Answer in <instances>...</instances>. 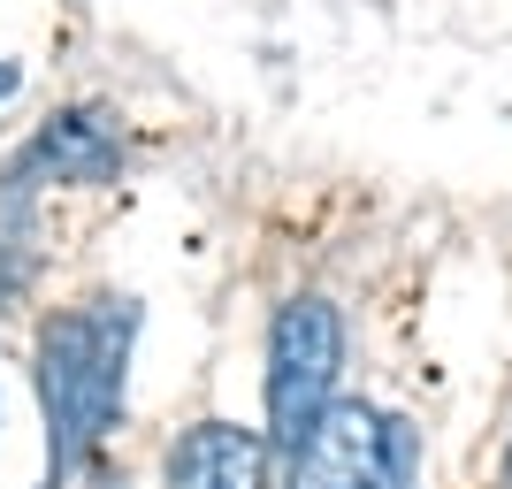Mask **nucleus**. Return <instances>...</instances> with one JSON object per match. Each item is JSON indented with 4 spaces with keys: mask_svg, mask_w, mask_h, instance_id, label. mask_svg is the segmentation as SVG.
Listing matches in <instances>:
<instances>
[{
    "mask_svg": "<svg viewBox=\"0 0 512 489\" xmlns=\"http://www.w3.org/2000/svg\"><path fill=\"white\" fill-rule=\"evenodd\" d=\"M130 337L138 306L130 298H92L69 306L39 329V405H46V489L85 467L100 436L123 413V375H130Z\"/></svg>",
    "mask_w": 512,
    "mask_h": 489,
    "instance_id": "nucleus-1",
    "label": "nucleus"
},
{
    "mask_svg": "<svg viewBox=\"0 0 512 489\" xmlns=\"http://www.w3.org/2000/svg\"><path fill=\"white\" fill-rule=\"evenodd\" d=\"M283 459H291L283 489H413L421 482L413 421H398L367 398H329V413Z\"/></svg>",
    "mask_w": 512,
    "mask_h": 489,
    "instance_id": "nucleus-2",
    "label": "nucleus"
},
{
    "mask_svg": "<svg viewBox=\"0 0 512 489\" xmlns=\"http://www.w3.org/2000/svg\"><path fill=\"white\" fill-rule=\"evenodd\" d=\"M344 367V321L329 298H283L276 329H268V444L291 451L306 428L329 413Z\"/></svg>",
    "mask_w": 512,
    "mask_h": 489,
    "instance_id": "nucleus-3",
    "label": "nucleus"
},
{
    "mask_svg": "<svg viewBox=\"0 0 512 489\" xmlns=\"http://www.w3.org/2000/svg\"><path fill=\"white\" fill-rule=\"evenodd\" d=\"M161 489H268V436L237 421H199L176 436Z\"/></svg>",
    "mask_w": 512,
    "mask_h": 489,
    "instance_id": "nucleus-4",
    "label": "nucleus"
},
{
    "mask_svg": "<svg viewBox=\"0 0 512 489\" xmlns=\"http://www.w3.org/2000/svg\"><path fill=\"white\" fill-rule=\"evenodd\" d=\"M31 169H46L54 184H115L123 138H115V123H107L100 107H69V115H54L39 130V146L23 153L16 176H31Z\"/></svg>",
    "mask_w": 512,
    "mask_h": 489,
    "instance_id": "nucleus-5",
    "label": "nucleus"
},
{
    "mask_svg": "<svg viewBox=\"0 0 512 489\" xmlns=\"http://www.w3.org/2000/svg\"><path fill=\"white\" fill-rule=\"evenodd\" d=\"M16 85H23V69L8 62V54H0V100H8V92H16Z\"/></svg>",
    "mask_w": 512,
    "mask_h": 489,
    "instance_id": "nucleus-6",
    "label": "nucleus"
},
{
    "mask_svg": "<svg viewBox=\"0 0 512 489\" xmlns=\"http://www.w3.org/2000/svg\"><path fill=\"white\" fill-rule=\"evenodd\" d=\"M505 489H512V451H505Z\"/></svg>",
    "mask_w": 512,
    "mask_h": 489,
    "instance_id": "nucleus-7",
    "label": "nucleus"
}]
</instances>
